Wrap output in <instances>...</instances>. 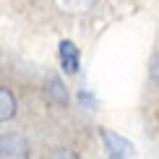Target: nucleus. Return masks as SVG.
<instances>
[{
	"label": "nucleus",
	"instance_id": "20e7f679",
	"mask_svg": "<svg viewBox=\"0 0 159 159\" xmlns=\"http://www.w3.org/2000/svg\"><path fill=\"white\" fill-rule=\"evenodd\" d=\"M18 104H16V97L11 94L5 86H0V123H8L13 115H16Z\"/></svg>",
	"mask_w": 159,
	"mask_h": 159
},
{
	"label": "nucleus",
	"instance_id": "0eeeda50",
	"mask_svg": "<svg viewBox=\"0 0 159 159\" xmlns=\"http://www.w3.org/2000/svg\"><path fill=\"white\" fill-rule=\"evenodd\" d=\"M50 159H78L76 151H70V149H55L50 154Z\"/></svg>",
	"mask_w": 159,
	"mask_h": 159
},
{
	"label": "nucleus",
	"instance_id": "6e6552de",
	"mask_svg": "<svg viewBox=\"0 0 159 159\" xmlns=\"http://www.w3.org/2000/svg\"><path fill=\"white\" fill-rule=\"evenodd\" d=\"M151 78L159 84V52H157V57L151 60Z\"/></svg>",
	"mask_w": 159,
	"mask_h": 159
},
{
	"label": "nucleus",
	"instance_id": "7ed1b4c3",
	"mask_svg": "<svg viewBox=\"0 0 159 159\" xmlns=\"http://www.w3.org/2000/svg\"><path fill=\"white\" fill-rule=\"evenodd\" d=\"M60 65H63V70L68 76H73L78 73V65H81V52H78V47L70 39H63L60 42Z\"/></svg>",
	"mask_w": 159,
	"mask_h": 159
},
{
	"label": "nucleus",
	"instance_id": "f257e3e1",
	"mask_svg": "<svg viewBox=\"0 0 159 159\" xmlns=\"http://www.w3.org/2000/svg\"><path fill=\"white\" fill-rule=\"evenodd\" d=\"M99 136H102V143H104V149H107L110 159H133L136 157V149H133V143H130L128 138L112 133L107 128H99Z\"/></svg>",
	"mask_w": 159,
	"mask_h": 159
},
{
	"label": "nucleus",
	"instance_id": "39448f33",
	"mask_svg": "<svg viewBox=\"0 0 159 159\" xmlns=\"http://www.w3.org/2000/svg\"><path fill=\"white\" fill-rule=\"evenodd\" d=\"M47 97H50L55 104H65V102H68V91H65V86L60 84V78H57V76H52V78H50Z\"/></svg>",
	"mask_w": 159,
	"mask_h": 159
},
{
	"label": "nucleus",
	"instance_id": "423d86ee",
	"mask_svg": "<svg viewBox=\"0 0 159 159\" xmlns=\"http://www.w3.org/2000/svg\"><path fill=\"white\" fill-rule=\"evenodd\" d=\"M94 3L97 0H57V5H60L65 13H86Z\"/></svg>",
	"mask_w": 159,
	"mask_h": 159
},
{
	"label": "nucleus",
	"instance_id": "f03ea898",
	"mask_svg": "<svg viewBox=\"0 0 159 159\" xmlns=\"http://www.w3.org/2000/svg\"><path fill=\"white\" fill-rule=\"evenodd\" d=\"M0 159H31L29 141L21 133H3L0 136Z\"/></svg>",
	"mask_w": 159,
	"mask_h": 159
}]
</instances>
